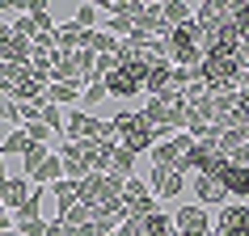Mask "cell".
Instances as JSON below:
<instances>
[{
  "label": "cell",
  "mask_w": 249,
  "mask_h": 236,
  "mask_svg": "<svg viewBox=\"0 0 249 236\" xmlns=\"http://www.w3.org/2000/svg\"><path fill=\"white\" fill-rule=\"evenodd\" d=\"M144 80H148V72L118 64L114 72L106 76V93H110V97H135V93H144Z\"/></svg>",
  "instance_id": "277c9868"
},
{
  "label": "cell",
  "mask_w": 249,
  "mask_h": 236,
  "mask_svg": "<svg viewBox=\"0 0 249 236\" xmlns=\"http://www.w3.org/2000/svg\"><path fill=\"white\" fill-rule=\"evenodd\" d=\"M110 127H114V135L123 139V148H131L135 156H140V152H152V148L160 144V131L148 122L144 114H131V110L114 114V118H110Z\"/></svg>",
  "instance_id": "6da1fadb"
},
{
  "label": "cell",
  "mask_w": 249,
  "mask_h": 236,
  "mask_svg": "<svg viewBox=\"0 0 249 236\" xmlns=\"http://www.w3.org/2000/svg\"><path fill=\"white\" fill-rule=\"evenodd\" d=\"M47 156H51V152H47V144H34V139H30V148L21 152V165H26V177H34V169H38V165H42Z\"/></svg>",
  "instance_id": "cb8c5ba5"
},
{
  "label": "cell",
  "mask_w": 249,
  "mask_h": 236,
  "mask_svg": "<svg viewBox=\"0 0 249 236\" xmlns=\"http://www.w3.org/2000/svg\"><path fill=\"white\" fill-rule=\"evenodd\" d=\"M26 198H30L26 177H9V182H4V190H0V202H4L9 211H21V207H26Z\"/></svg>",
  "instance_id": "9a60e30c"
},
{
  "label": "cell",
  "mask_w": 249,
  "mask_h": 236,
  "mask_svg": "<svg viewBox=\"0 0 249 236\" xmlns=\"http://www.w3.org/2000/svg\"><path fill=\"white\" fill-rule=\"evenodd\" d=\"M215 177H220L228 198H249V165H224Z\"/></svg>",
  "instance_id": "9c48e42d"
},
{
  "label": "cell",
  "mask_w": 249,
  "mask_h": 236,
  "mask_svg": "<svg viewBox=\"0 0 249 236\" xmlns=\"http://www.w3.org/2000/svg\"><path fill=\"white\" fill-rule=\"evenodd\" d=\"M228 165H249V144L232 148V152H228Z\"/></svg>",
  "instance_id": "1f68e13d"
},
{
  "label": "cell",
  "mask_w": 249,
  "mask_h": 236,
  "mask_svg": "<svg viewBox=\"0 0 249 236\" xmlns=\"http://www.w3.org/2000/svg\"><path fill=\"white\" fill-rule=\"evenodd\" d=\"M211 236H249V207L245 202H232L224 207L211 223Z\"/></svg>",
  "instance_id": "8992f818"
},
{
  "label": "cell",
  "mask_w": 249,
  "mask_h": 236,
  "mask_svg": "<svg viewBox=\"0 0 249 236\" xmlns=\"http://www.w3.org/2000/svg\"><path fill=\"white\" fill-rule=\"evenodd\" d=\"M59 160H64V177H68V182H85V177H89V165L80 160L76 144H64V148H59Z\"/></svg>",
  "instance_id": "5bb4252c"
},
{
  "label": "cell",
  "mask_w": 249,
  "mask_h": 236,
  "mask_svg": "<svg viewBox=\"0 0 249 236\" xmlns=\"http://www.w3.org/2000/svg\"><path fill=\"white\" fill-rule=\"evenodd\" d=\"M118 67V55H97V80H106Z\"/></svg>",
  "instance_id": "4dcf8cb0"
},
{
  "label": "cell",
  "mask_w": 249,
  "mask_h": 236,
  "mask_svg": "<svg viewBox=\"0 0 249 236\" xmlns=\"http://www.w3.org/2000/svg\"><path fill=\"white\" fill-rule=\"evenodd\" d=\"M9 34H13V26H9V21H0V42L9 38Z\"/></svg>",
  "instance_id": "836d02e7"
},
{
  "label": "cell",
  "mask_w": 249,
  "mask_h": 236,
  "mask_svg": "<svg viewBox=\"0 0 249 236\" xmlns=\"http://www.w3.org/2000/svg\"><path fill=\"white\" fill-rule=\"evenodd\" d=\"M72 101H80V89H76V84H59V80L47 84V105H72Z\"/></svg>",
  "instance_id": "44dd1931"
},
{
  "label": "cell",
  "mask_w": 249,
  "mask_h": 236,
  "mask_svg": "<svg viewBox=\"0 0 249 236\" xmlns=\"http://www.w3.org/2000/svg\"><path fill=\"white\" fill-rule=\"evenodd\" d=\"M106 97H110V93H106V80H89V84H85V93H80V101H106Z\"/></svg>",
  "instance_id": "f1b7e54d"
},
{
  "label": "cell",
  "mask_w": 249,
  "mask_h": 236,
  "mask_svg": "<svg viewBox=\"0 0 249 236\" xmlns=\"http://www.w3.org/2000/svg\"><path fill=\"white\" fill-rule=\"evenodd\" d=\"M30 55H34V42L21 38V34H9V38L0 42V64H17V67H26V64H30Z\"/></svg>",
  "instance_id": "8fae6325"
},
{
  "label": "cell",
  "mask_w": 249,
  "mask_h": 236,
  "mask_svg": "<svg viewBox=\"0 0 249 236\" xmlns=\"http://www.w3.org/2000/svg\"><path fill=\"white\" fill-rule=\"evenodd\" d=\"M30 148V135H26V127H17V131H9V139L0 144V156H21Z\"/></svg>",
  "instance_id": "603a6c76"
},
{
  "label": "cell",
  "mask_w": 249,
  "mask_h": 236,
  "mask_svg": "<svg viewBox=\"0 0 249 236\" xmlns=\"http://www.w3.org/2000/svg\"><path fill=\"white\" fill-rule=\"evenodd\" d=\"M0 118H4V122H13V127H21V110H17L13 97H0Z\"/></svg>",
  "instance_id": "f546056e"
},
{
  "label": "cell",
  "mask_w": 249,
  "mask_h": 236,
  "mask_svg": "<svg viewBox=\"0 0 249 236\" xmlns=\"http://www.w3.org/2000/svg\"><path fill=\"white\" fill-rule=\"evenodd\" d=\"M224 165H228V156H224L215 144H195L190 152H186V173L195 169V173H203V177H215Z\"/></svg>",
  "instance_id": "5b68a950"
},
{
  "label": "cell",
  "mask_w": 249,
  "mask_h": 236,
  "mask_svg": "<svg viewBox=\"0 0 249 236\" xmlns=\"http://www.w3.org/2000/svg\"><path fill=\"white\" fill-rule=\"evenodd\" d=\"M152 190H157L160 198H182V194H186V173L152 165Z\"/></svg>",
  "instance_id": "ba28073f"
},
{
  "label": "cell",
  "mask_w": 249,
  "mask_h": 236,
  "mask_svg": "<svg viewBox=\"0 0 249 236\" xmlns=\"http://www.w3.org/2000/svg\"><path fill=\"white\" fill-rule=\"evenodd\" d=\"M195 198H198V207H215V202H228V194H224L220 177H203V173L195 177Z\"/></svg>",
  "instance_id": "7c38bea8"
},
{
  "label": "cell",
  "mask_w": 249,
  "mask_h": 236,
  "mask_svg": "<svg viewBox=\"0 0 249 236\" xmlns=\"http://www.w3.org/2000/svg\"><path fill=\"white\" fill-rule=\"evenodd\" d=\"M89 51H93V55H114V51H118V38H114V34H106V30H93Z\"/></svg>",
  "instance_id": "d4e9b609"
},
{
  "label": "cell",
  "mask_w": 249,
  "mask_h": 236,
  "mask_svg": "<svg viewBox=\"0 0 249 236\" xmlns=\"http://www.w3.org/2000/svg\"><path fill=\"white\" fill-rule=\"evenodd\" d=\"M131 165H135V152L131 148H114V156H110V173H114L118 182H131Z\"/></svg>",
  "instance_id": "ffe728a7"
},
{
  "label": "cell",
  "mask_w": 249,
  "mask_h": 236,
  "mask_svg": "<svg viewBox=\"0 0 249 236\" xmlns=\"http://www.w3.org/2000/svg\"><path fill=\"white\" fill-rule=\"evenodd\" d=\"M47 190H51V194H55V202H59V215H64L68 207H76V182H68V177H64V182L47 185Z\"/></svg>",
  "instance_id": "7402d4cb"
},
{
  "label": "cell",
  "mask_w": 249,
  "mask_h": 236,
  "mask_svg": "<svg viewBox=\"0 0 249 236\" xmlns=\"http://www.w3.org/2000/svg\"><path fill=\"white\" fill-rule=\"evenodd\" d=\"M160 17H165L169 30H178L186 21H195V4H186V0H160Z\"/></svg>",
  "instance_id": "4fadbf2b"
},
{
  "label": "cell",
  "mask_w": 249,
  "mask_h": 236,
  "mask_svg": "<svg viewBox=\"0 0 249 236\" xmlns=\"http://www.w3.org/2000/svg\"><path fill=\"white\" fill-rule=\"evenodd\" d=\"M47 236H76V232H72L68 223H59V215H55V219L47 223Z\"/></svg>",
  "instance_id": "d6a6232c"
},
{
  "label": "cell",
  "mask_w": 249,
  "mask_h": 236,
  "mask_svg": "<svg viewBox=\"0 0 249 236\" xmlns=\"http://www.w3.org/2000/svg\"><path fill=\"white\" fill-rule=\"evenodd\" d=\"M64 131L72 144H85V139H102V144H118L114 127H110V118H93L89 110H72L64 122Z\"/></svg>",
  "instance_id": "7a4b0ae2"
},
{
  "label": "cell",
  "mask_w": 249,
  "mask_h": 236,
  "mask_svg": "<svg viewBox=\"0 0 249 236\" xmlns=\"http://www.w3.org/2000/svg\"><path fill=\"white\" fill-rule=\"evenodd\" d=\"M173 228H178V232H211V215L203 207H190V202H186V207H178V215H173Z\"/></svg>",
  "instance_id": "30bf717a"
},
{
  "label": "cell",
  "mask_w": 249,
  "mask_h": 236,
  "mask_svg": "<svg viewBox=\"0 0 249 236\" xmlns=\"http://www.w3.org/2000/svg\"><path fill=\"white\" fill-rule=\"evenodd\" d=\"M72 144V139H68ZM118 144H102V139H85V144H76L80 160L89 165V173H110V156H114Z\"/></svg>",
  "instance_id": "52a82bcc"
},
{
  "label": "cell",
  "mask_w": 249,
  "mask_h": 236,
  "mask_svg": "<svg viewBox=\"0 0 249 236\" xmlns=\"http://www.w3.org/2000/svg\"><path fill=\"white\" fill-rule=\"evenodd\" d=\"M97 13H102L97 4H76V17H72V21H76L80 30H93L97 26Z\"/></svg>",
  "instance_id": "4316f807"
},
{
  "label": "cell",
  "mask_w": 249,
  "mask_h": 236,
  "mask_svg": "<svg viewBox=\"0 0 249 236\" xmlns=\"http://www.w3.org/2000/svg\"><path fill=\"white\" fill-rule=\"evenodd\" d=\"M173 84V64H157L152 72H148V80H144V93H152V97H160V93Z\"/></svg>",
  "instance_id": "e0dca14e"
},
{
  "label": "cell",
  "mask_w": 249,
  "mask_h": 236,
  "mask_svg": "<svg viewBox=\"0 0 249 236\" xmlns=\"http://www.w3.org/2000/svg\"><path fill=\"white\" fill-rule=\"evenodd\" d=\"M102 185H106V173H89L85 182H76V202L93 207V202L102 198Z\"/></svg>",
  "instance_id": "2e32d148"
},
{
  "label": "cell",
  "mask_w": 249,
  "mask_h": 236,
  "mask_svg": "<svg viewBox=\"0 0 249 236\" xmlns=\"http://www.w3.org/2000/svg\"><path fill=\"white\" fill-rule=\"evenodd\" d=\"M34 182H38V185H55V182H64V160L51 152V156H47L38 169H34Z\"/></svg>",
  "instance_id": "ac0fdd59"
},
{
  "label": "cell",
  "mask_w": 249,
  "mask_h": 236,
  "mask_svg": "<svg viewBox=\"0 0 249 236\" xmlns=\"http://www.w3.org/2000/svg\"><path fill=\"white\" fill-rule=\"evenodd\" d=\"M114 236H118V232H114Z\"/></svg>",
  "instance_id": "d590c367"
},
{
  "label": "cell",
  "mask_w": 249,
  "mask_h": 236,
  "mask_svg": "<svg viewBox=\"0 0 249 236\" xmlns=\"http://www.w3.org/2000/svg\"><path fill=\"white\" fill-rule=\"evenodd\" d=\"M0 236H21V232H17V228H0Z\"/></svg>",
  "instance_id": "e575fe53"
},
{
  "label": "cell",
  "mask_w": 249,
  "mask_h": 236,
  "mask_svg": "<svg viewBox=\"0 0 249 236\" xmlns=\"http://www.w3.org/2000/svg\"><path fill=\"white\" fill-rule=\"evenodd\" d=\"M47 223H51V219H17L13 228L21 236H47Z\"/></svg>",
  "instance_id": "83f0119b"
},
{
  "label": "cell",
  "mask_w": 249,
  "mask_h": 236,
  "mask_svg": "<svg viewBox=\"0 0 249 236\" xmlns=\"http://www.w3.org/2000/svg\"><path fill=\"white\" fill-rule=\"evenodd\" d=\"M21 80H26V67L17 64H0V97H13L21 89Z\"/></svg>",
  "instance_id": "d6986e66"
},
{
  "label": "cell",
  "mask_w": 249,
  "mask_h": 236,
  "mask_svg": "<svg viewBox=\"0 0 249 236\" xmlns=\"http://www.w3.org/2000/svg\"><path fill=\"white\" fill-rule=\"evenodd\" d=\"M195 148V139L190 135H169V139H160L157 148H152V165H160V169H178L186 173V152Z\"/></svg>",
  "instance_id": "3957f363"
},
{
  "label": "cell",
  "mask_w": 249,
  "mask_h": 236,
  "mask_svg": "<svg viewBox=\"0 0 249 236\" xmlns=\"http://www.w3.org/2000/svg\"><path fill=\"white\" fill-rule=\"evenodd\" d=\"M59 223H68V228L76 232L80 223H89V207H85V202H76V207H68L64 215H59Z\"/></svg>",
  "instance_id": "484cf974"
}]
</instances>
